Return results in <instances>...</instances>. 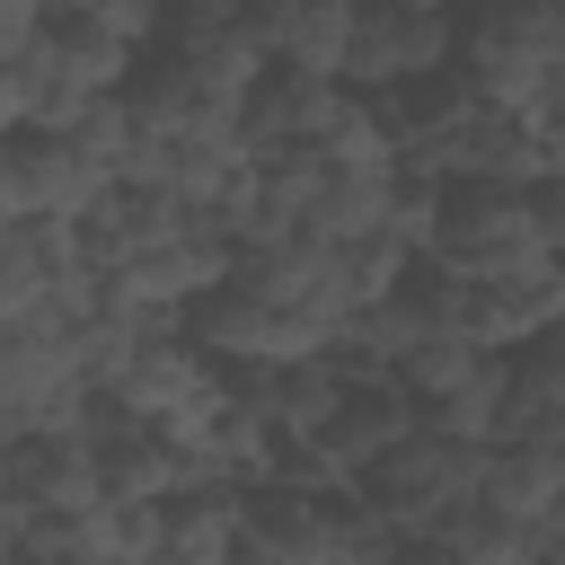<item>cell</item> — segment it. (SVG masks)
Masks as SVG:
<instances>
[{
	"label": "cell",
	"mask_w": 565,
	"mask_h": 565,
	"mask_svg": "<svg viewBox=\"0 0 565 565\" xmlns=\"http://www.w3.org/2000/svg\"><path fill=\"white\" fill-rule=\"evenodd\" d=\"M486 459H494V450H459V441H441V433H415V441L388 450L353 494H362L397 539H433V530L486 486Z\"/></svg>",
	"instance_id": "1"
},
{
	"label": "cell",
	"mask_w": 565,
	"mask_h": 565,
	"mask_svg": "<svg viewBox=\"0 0 565 565\" xmlns=\"http://www.w3.org/2000/svg\"><path fill=\"white\" fill-rule=\"evenodd\" d=\"M115 177L71 132H9L0 141V221H88Z\"/></svg>",
	"instance_id": "4"
},
{
	"label": "cell",
	"mask_w": 565,
	"mask_h": 565,
	"mask_svg": "<svg viewBox=\"0 0 565 565\" xmlns=\"http://www.w3.org/2000/svg\"><path fill=\"white\" fill-rule=\"evenodd\" d=\"M0 503L9 512H44V521H88L106 503V468L79 433H35L0 450Z\"/></svg>",
	"instance_id": "8"
},
{
	"label": "cell",
	"mask_w": 565,
	"mask_h": 565,
	"mask_svg": "<svg viewBox=\"0 0 565 565\" xmlns=\"http://www.w3.org/2000/svg\"><path fill=\"white\" fill-rule=\"evenodd\" d=\"M159 547H168V503L106 494V503L79 521V556H88V565H159Z\"/></svg>",
	"instance_id": "18"
},
{
	"label": "cell",
	"mask_w": 565,
	"mask_h": 565,
	"mask_svg": "<svg viewBox=\"0 0 565 565\" xmlns=\"http://www.w3.org/2000/svg\"><path fill=\"white\" fill-rule=\"evenodd\" d=\"M238 547H247V494L238 486H194L168 503L159 565H238Z\"/></svg>",
	"instance_id": "16"
},
{
	"label": "cell",
	"mask_w": 565,
	"mask_h": 565,
	"mask_svg": "<svg viewBox=\"0 0 565 565\" xmlns=\"http://www.w3.org/2000/svg\"><path fill=\"white\" fill-rule=\"evenodd\" d=\"M503 415H512V362H494L486 380H468L459 397L424 406V433L459 441V450H503Z\"/></svg>",
	"instance_id": "20"
},
{
	"label": "cell",
	"mask_w": 565,
	"mask_h": 565,
	"mask_svg": "<svg viewBox=\"0 0 565 565\" xmlns=\"http://www.w3.org/2000/svg\"><path fill=\"white\" fill-rule=\"evenodd\" d=\"M539 556H547V565H565V503L547 512V530H539Z\"/></svg>",
	"instance_id": "26"
},
{
	"label": "cell",
	"mask_w": 565,
	"mask_h": 565,
	"mask_svg": "<svg viewBox=\"0 0 565 565\" xmlns=\"http://www.w3.org/2000/svg\"><path fill=\"white\" fill-rule=\"evenodd\" d=\"M530 132H539V150H547V177H565V71H556V88L539 97Z\"/></svg>",
	"instance_id": "23"
},
{
	"label": "cell",
	"mask_w": 565,
	"mask_h": 565,
	"mask_svg": "<svg viewBox=\"0 0 565 565\" xmlns=\"http://www.w3.org/2000/svg\"><path fill=\"white\" fill-rule=\"evenodd\" d=\"M459 71H468V88H477L494 115H539V97L556 88V62L539 53V35H530L521 9H477V18H459Z\"/></svg>",
	"instance_id": "7"
},
{
	"label": "cell",
	"mask_w": 565,
	"mask_h": 565,
	"mask_svg": "<svg viewBox=\"0 0 565 565\" xmlns=\"http://www.w3.org/2000/svg\"><path fill=\"white\" fill-rule=\"evenodd\" d=\"M424 433V406L406 397V380H388V371H353V388H344V406H335V424L318 433V450H327V468L344 477V486H362L388 450H406Z\"/></svg>",
	"instance_id": "11"
},
{
	"label": "cell",
	"mask_w": 565,
	"mask_h": 565,
	"mask_svg": "<svg viewBox=\"0 0 565 565\" xmlns=\"http://www.w3.org/2000/svg\"><path fill=\"white\" fill-rule=\"evenodd\" d=\"M71 141H79L115 185H124V177H132V159H141V124H132V106H124V97H97V106L71 124Z\"/></svg>",
	"instance_id": "22"
},
{
	"label": "cell",
	"mask_w": 565,
	"mask_h": 565,
	"mask_svg": "<svg viewBox=\"0 0 565 565\" xmlns=\"http://www.w3.org/2000/svg\"><path fill=\"white\" fill-rule=\"evenodd\" d=\"M539 221H547V256H565V177L539 185Z\"/></svg>",
	"instance_id": "25"
},
{
	"label": "cell",
	"mask_w": 565,
	"mask_h": 565,
	"mask_svg": "<svg viewBox=\"0 0 565 565\" xmlns=\"http://www.w3.org/2000/svg\"><path fill=\"white\" fill-rule=\"evenodd\" d=\"M547 256V221H539V194H503V185H450L441 203V238L424 265L459 274V282H494L512 265H539Z\"/></svg>",
	"instance_id": "2"
},
{
	"label": "cell",
	"mask_w": 565,
	"mask_h": 565,
	"mask_svg": "<svg viewBox=\"0 0 565 565\" xmlns=\"http://www.w3.org/2000/svg\"><path fill=\"white\" fill-rule=\"evenodd\" d=\"M521 18H530V35H539V53L565 71V0H530Z\"/></svg>",
	"instance_id": "24"
},
{
	"label": "cell",
	"mask_w": 565,
	"mask_h": 565,
	"mask_svg": "<svg viewBox=\"0 0 565 565\" xmlns=\"http://www.w3.org/2000/svg\"><path fill=\"white\" fill-rule=\"evenodd\" d=\"M247 547L274 556V565H344V547H353V494L247 486Z\"/></svg>",
	"instance_id": "10"
},
{
	"label": "cell",
	"mask_w": 565,
	"mask_h": 565,
	"mask_svg": "<svg viewBox=\"0 0 565 565\" xmlns=\"http://www.w3.org/2000/svg\"><path fill=\"white\" fill-rule=\"evenodd\" d=\"M353 0H265L247 9V35L265 53V71H291V79H344L353 62Z\"/></svg>",
	"instance_id": "12"
},
{
	"label": "cell",
	"mask_w": 565,
	"mask_h": 565,
	"mask_svg": "<svg viewBox=\"0 0 565 565\" xmlns=\"http://www.w3.org/2000/svg\"><path fill=\"white\" fill-rule=\"evenodd\" d=\"M565 424V327L539 335L530 353H512V415H503V441H530Z\"/></svg>",
	"instance_id": "19"
},
{
	"label": "cell",
	"mask_w": 565,
	"mask_h": 565,
	"mask_svg": "<svg viewBox=\"0 0 565 565\" xmlns=\"http://www.w3.org/2000/svg\"><path fill=\"white\" fill-rule=\"evenodd\" d=\"M124 415H141V424H159V433H194L212 406H230L238 397V380L194 344V335H177V344H150L132 371H124V388H106Z\"/></svg>",
	"instance_id": "6"
},
{
	"label": "cell",
	"mask_w": 565,
	"mask_h": 565,
	"mask_svg": "<svg viewBox=\"0 0 565 565\" xmlns=\"http://www.w3.org/2000/svg\"><path fill=\"white\" fill-rule=\"evenodd\" d=\"M433 547H441L450 565H547V556H539V530L512 521V512H494L486 494H468V503L433 530Z\"/></svg>",
	"instance_id": "17"
},
{
	"label": "cell",
	"mask_w": 565,
	"mask_h": 565,
	"mask_svg": "<svg viewBox=\"0 0 565 565\" xmlns=\"http://www.w3.org/2000/svg\"><path fill=\"white\" fill-rule=\"evenodd\" d=\"M565 327V256H539V265H512L494 282H468V309H459V335L486 344V353H530L539 335Z\"/></svg>",
	"instance_id": "9"
},
{
	"label": "cell",
	"mask_w": 565,
	"mask_h": 565,
	"mask_svg": "<svg viewBox=\"0 0 565 565\" xmlns=\"http://www.w3.org/2000/svg\"><path fill=\"white\" fill-rule=\"evenodd\" d=\"M159 53L168 62H185L194 79H212L221 97H256L274 71H265V53H256V35H247V9H230V0H185V9H168V35H159Z\"/></svg>",
	"instance_id": "13"
},
{
	"label": "cell",
	"mask_w": 565,
	"mask_h": 565,
	"mask_svg": "<svg viewBox=\"0 0 565 565\" xmlns=\"http://www.w3.org/2000/svg\"><path fill=\"white\" fill-rule=\"evenodd\" d=\"M494 362H503V353H486V344H468V335H433L397 380H406V397H415V406H441V397H459L468 380H486Z\"/></svg>",
	"instance_id": "21"
},
{
	"label": "cell",
	"mask_w": 565,
	"mask_h": 565,
	"mask_svg": "<svg viewBox=\"0 0 565 565\" xmlns=\"http://www.w3.org/2000/svg\"><path fill=\"white\" fill-rule=\"evenodd\" d=\"M344 388H353V371L335 362V353H309V362H274V371H247L238 380V397L282 433V441H318L327 424H335V406H344Z\"/></svg>",
	"instance_id": "14"
},
{
	"label": "cell",
	"mask_w": 565,
	"mask_h": 565,
	"mask_svg": "<svg viewBox=\"0 0 565 565\" xmlns=\"http://www.w3.org/2000/svg\"><path fill=\"white\" fill-rule=\"evenodd\" d=\"M459 62V18L433 9V0H371L353 18V62H344V88L353 97H388V88H415L433 71Z\"/></svg>",
	"instance_id": "3"
},
{
	"label": "cell",
	"mask_w": 565,
	"mask_h": 565,
	"mask_svg": "<svg viewBox=\"0 0 565 565\" xmlns=\"http://www.w3.org/2000/svg\"><path fill=\"white\" fill-rule=\"evenodd\" d=\"M353 106H362V97H353L344 79H291V71H274V79L247 97L238 141H247L256 168H274V159H309V150H327V141L344 132Z\"/></svg>",
	"instance_id": "5"
},
{
	"label": "cell",
	"mask_w": 565,
	"mask_h": 565,
	"mask_svg": "<svg viewBox=\"0 0 565 565\" xmlns=\"http://www.w3.org/2000/svg\"><path fill=\"white\" fill-rule=\"evenodd\" d=\"M397 168H335L318 150V194H309V238L327 247H353V238H388L397 221Z\"/></svg>",
	"instance_id": "15"
}]
</instances>
